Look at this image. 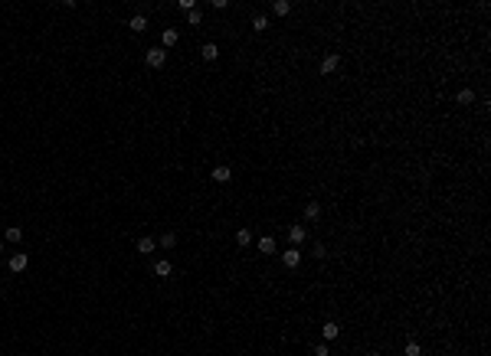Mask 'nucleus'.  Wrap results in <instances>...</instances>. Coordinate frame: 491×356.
I'll use <instances>...</instances> for the list:
<instances>
[{
    "label": "nucleus",
    "instance_id": "obj_1",
    "mask_svg": "<svg viewBox=\"0 0 491 356\" xmlns=\"http://www.w3.org/2000/svg\"><path fill=\"white\" fill-rule=\"evenodd\" d=\"M144 62H148V69H164V66H167V49L151 46V49L144 53Z\"/></svg>",
    "mask_w": 491,
    "mask_h": 356
},
{
    "label": "nucleus",
    "instance_id": "obj_2",
    "mask_svg": "<svg viewBox=\"0 0 491 356\" xmlns=\"http://www.w3.org/2000/svg\"><path fill=\"white\" fill-rule=\"evenodd\" d=\"M7 265H10V271H13V275H20V271H26V265H30V255H26V252H13Z\"/></svg>",
    "mask_w": 491,
    "mask_h": 356
},
{
    "label": "nucleus",
    "instance_id": "obj_3",
    "mask_svg": "<svg viewBox=\"0 0 491 356\" xmlns=\"http://www.w3.org/2000/svg\"><path fill=\"white\" fill-rule=\"evenodd\" d=\"M337 69H341V56L331 53V56H324V62H321V69H318V72H321V75H334Z\"/></svg>",
    "mask_w": 491,
    "mask_h": 356
},
{
    "label": "nucleus",
    "instance_id": "obj_4",
    "mask_svg": "<svg viewBox=\"0 0 491 356\" xmlns=\"http://www.w3.org/2000/svg\"><path fill=\"white\" fill-rule=\"evenodd\" d=\"M305 239H308V229L305 226H288V242H292V248H298Z\"/></svg>",
    "mask_w": 491,
    "mask_h": 356
},
{
    "label": "nucleus",
    "instance_id": "obj_5",
    "mask_svg": "<svg viewBox=\"0 0 491 356\" xmlns=\"http://www.w3.org/2000/svg\"><path fill=\"white\" fill-rule=\"evenodd\" d=\"M210 177H213V183H230V180H233V170L226 164H219V167H213V170H210Z\"/></svg>",
    "mask_w": 491,
    "mask_h": 356
},
{
    "label": "nucleus",
    "instance_id": "obj_6",
    "mask_svg": "<svg viewBox=\"0 0 491 356\" xmlns=\"http://www.w3.org/2000/svg\"><path fill=\"white\" fill-rule=\"evenodd\" d=\"M282 265H285L288 271L298 268V265H301V252H298V248H288V252H282Z\"/></svg>",
    "mask_w": 491,
    "mask_h": 356
},
{
    "label": "nucleus",
    "instance_id": "obj_7",
    "mask_svg": "<svg viewBox=\"0 0 491 356\" xmlns=\"http://www.w3.org/2000/svg\"><path fill=\"white\" fill-rule=\"evenodd\" d=\"M177 39H181V33H177L174 26H167V30L161 33V49H170V46H177Z\"/></svg>",
    "mask_w": 491,
    "mask_h": 356
},
{
    "label": "nucleus",
    "instance_id": "obj_8",
    "mask_svg": "<svg viewBox=\"0 0 491 356\" xmlns=\"http://www.w3.org/2000/svg\"><path fill=\"white\" fill-rule=\"evenodd\" d=\"M128 26H131V33H144L148 30V17H144V13H135V17H128Z\"/></svg>",
    "mask_w": 491,
    "mask_h": 356
},
{
    "label": "nucleus",
    "instance_id": "obj_9",
    "mask_svg": "<svg viewBox=\"0 0 491 356\" xmlns=\"http://www.w3.org/2000/svg\"><path fill=\"white\" fill-rule=\"evenodd\" d=\"M138 255H151V252H154V248H157V242L154 239H151V235H141V239H138Z\"/></svg>",
    "mask_w": 491,
    "mask_h": 356
},
{
    "label": "nucleus",
    "instance_id": "obj_10",
    "mask_svg": "<svg viewBox=\"0 0 491 356\" xmlns=\"http://www.w3.org/2000/svg\"><path fill=\"white\" fill-rule=\"evenodd\" d=\"M200 56H203L206 62H216L219 59V46L216 43H203V46H200Z\"/></svg>",
    "mask_w": 491,
    "mask_h": 356
},
{
    "label": "nucleus",
    "instance_id": "obj_11",
    "mask_svg": "<svg viewBox=\"0 0 491 356\" xmlns=\"http://www.w3.org/2000/svg\"><path fill=\"white\" fill-rule=\"evenodd\" d=\"M305 219H308V222H318V219H321V203H318V199L305 203Z\"/></svg>",
    "mask_w": 491,
    "mask_h": 356
},
{
    "label": "nucleus",
    "instance_id": "obj_12",
    "mask_svg": "<svg viewBox=\"0 0 491 356\" xmlns=\"http://www.w3.org/2000/svg\"><path fill=\"white\" fill-rule=\"evenodd\" d=\"M321 337H324V340H328V343H331V340H337V337H341V327H337L334 320H328V324L321 327Z\"/></svg>",
    "mask_w": 491,
    "mask_h": 356
},
{
    "label": "nucleus",
    "instance_id": "obj_13",
    "mask_svg": "<svg viewBox=\"0 0 491 356\" xmlns=\"http://www.w3.org/2000/svg\"><path fill=\"white\" fill-rule=\"evenodd\" d=\"M170 271H174V265H170L167 258H157L154 262V275L157 278H170Z\"/></svg>",
    "mask_w": 491,
    "mask_h": 356
},
{
    "label": "nucleus",
    "instance_id": "obj_14",
    "mask_svg": "<svg viewBox=\"0 0 491 356\" xmlns=\"http://www.w3.org/2000/svg\"><path fill=\"white\" fill-rule=\"evenodd\" d=\"M259 252L262 255H275V239H272V235H262V239H259Z\"/></svg>",
    "mask_w": 491,
    "mask_h": 356
},
{
    "label": "nucleus",
    "instance_id": "obj_15",
    "mask_svg": "<svg viewBox=\"0 0 491 356\" xmlns=\"http://www.w3.org/2000/svg\"><path fill=\"white\" fill-rule=\"evenodd\" d=\"M236 245L239 248H246V245H252V232L243 226V229H236Z\"/></svg>",
    "mask_w": 491,
    "mask_h": 356
},
{
    "label": "nucleus",
    "instance_id": "obj_16",
    "mask_svg": "<svg viewBox=\"0 0 491 356\" xmlns=\"http://www.w3.org/2000/svg\"><path fill=\"white\" fill-rule=\"evenodd\" d=\"M272 10L279 13V17H288V13H292V4H288V0H275V4H272Z\"/></svg>",
    "mask_w": 491,
    "mask_h": 356
},
{
    "label": "nucleus",
    "instance_id": "obj_17",
    "mask_svg": "<svg viewBox=\"0 0 491 356\" xmlns=\"http://www.w3.org/2000/svg\"><path fill=\"white\" fill-rule=\"evenodd\" d=\"M455 101H459V105H472L475 101V92H472V88H462V92L455 95Z\"/></svg>",
    "mask_w": 491,
    "mask_h": 356
},
{
    "label": "nucleus",
    "instance_id": "obj_18",
    "mask_svg": "<svg viewBox=\"0 0 491 356\" xmlns=\"http://www.w3.org/2000/svg\"><path fill=\"white\" fill-rule=\"evenodd\" d=\"M403 356H423V346H419L416 340H410V343L403 346Z\"/></svg>",
    "mask_w": 491,
    "mask_h": 356
},
{
    "label": "nucleus",
    "instance_id": "obj_19",
    "mask_svg": "<svg viewBox=\"0 0 491 356\" xmlns=\"http://www.w3.org/2000/svg\"><path fill=\"white\" fill-rule=\"evenodd\" d=\"M4 235H7V242H20V239H23V229H20V226H10Z\"/></svg>",
    "mask_w": 491,
    "mask_h": 356
},
{
    "label": "nucleus",
    "instance_id": "obj_20",
    "mask_svg": "<svg viewBox=\"0 0 491 356\" xmlns=\"http://www.w3.org/2000/svg\"><path fill=\"white\" fill-rule=\"evenodd\" d=\"M252 30H255V33L269 30V17H262V13H259V17H252Z\"/></svg>",
    "mask_w": 491,
    "mask_h": 356
},
{
    "label": "nucleus",
    "instance_id": "obj_21",
    "mask_svg": "<svg viewBox=\"0 0 491 356\" xmlns=\"http://www.w3.org/2000/svg\"><path fill=\"white\" fill-rule=\"evenodd\" d=\"M177 245V232H164L161 235V248H174Z\"/></svg>",
    "mask_w": 491,
    "mask_h": 356
},
{
    "label": "nucleus",
    "instance_id": "obj_22",
    "mask_svg": "<svg viewBox=\"0 0 491 356\" xmlns=\"http://www.w3.org/2000/svg\"><path fill=\"white\" fill-rule=\"evenodd\" d=\"M187 23H190V26H200V23H203V10H190V13H187Z\"/></svg>",
    "mask_w": 491,
    "mask_h": 356
},
{
    "label": "nucleus",
    "instance_id": "obj_23",
    "mask_svg": "<svg viewBox=\"0 0 491 356\" xmlns=\"http://www.w3.org/2000/svg\"><path fill=\"white\" fill-rule=\"evenodd\" d=\"M177 7H181L184 13H190V10H197V0H177Z\"/></svg>",
    "mask_w": 491,
    "mask_h": 356
},
{
    "label": "nucleus",
    "instance_id": "obj_24",
    "mask_svg": "<svg viewBox=\"0 0 491 356\" xmlns=\"http://www.w3.org/2000/svg\"><path fill=\"white\" fill-rule=\"evenodd\" d=\"M328 255V245H324V242H315V258H324Z\"/></svg>",
    "mask_w": 491,
    "mask_h": 356
},
{
    "label": "nucleus",
    "instance_id": "obj_25",
    "mask_svg": "<svg viewBox=\"0 0 491 356\" xmlns=\"http://www.w3.org/2000/svg\"><path fill=\"white\" fill-rule=\"evenodd\" d=\"M315 356H331V350H328V343H318V346H315Z\"/></svg>",
    "mask_w": 491,
    "mask_h": 356
},
{
    "label": "nucleus",
    "instance_id": "obj_26",
    "mask_svg": "<svg viewBox=\"0 0 491 356\" xmlns=\"http://www.w3.org/2000/svg\"><path fill=\"white\" fill-rule=\"evenodd\" d=\"M370 356H383V353H370Z\"/></svg>",
    "mask_w": 491,
    "mask_h": 356
}]
</instances>
